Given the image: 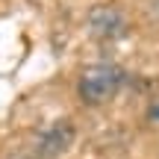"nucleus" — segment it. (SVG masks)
Returning a JSON list of instances; mask_svg holds the SVG:
<instances>
[{
	"instance_id": "nucleus-4",
	"label": "nucleus",
	"mask_w": 159,
	"mask_h": 159,
	"mask_svg": "<svg viewBox=\"0 0 159 159\" xmlns=\"http://www.w3.org/2000/svg\"><path fill=\"white\" fill-rule=\"evenodd\" d=\"M150 118H153L156 124H159V106H153V109H150Z\"/></svg>"
},
{
	"instance_id": "nucleus-3",
	"label": "nucleus",
	"mask_w": 159,
	"mask_h": 159,
	"mask_svg": "<svg viewBox=\"0 0 159 159\" xmlns=\"http://www.w3.org/2000/svg\"><path fill=\"white\" fill-rule=\"evenodd\" d=\"M77 139V130L68 118H59V121H50L44 130L39 133L35 139V156L39 159H59L62 153H68L71 144Z\"/></svg>"
},
{
	"instance_id": "nucleus-2",
	"label": "nucleus",
	"mask_w": 159,
	"mask_h": 159,
	"mask_svg": "<svg viewBox=\"0 0 159 159\" xmlns=\"http://www.w3.org/2000/svg\"><path fill=\"white\" fill-rule=\"evenodd\" d=\"M85 30L97 41H115L127 33V15L115 3H97L85 15Z\"/></svg>"
},
{
	"instance_id": "nucleus-1",
	"label": "nucleus",
	"mask_w": 159,
	"mask_h": 159,
	"mask_svg": "<svg viewBox=\"0 0 159 159\" xmlns=\"http://www.w3.org/2000/svg\"><path fill=\"white\" fill-rule=\"evenodd\" d=\"M124 71L112 62H97V65H89V68L80 74V83H77V94L85 106H103V103L115 100V94L121 91L124 85Z\"/></svg>"
}]
</instances>
